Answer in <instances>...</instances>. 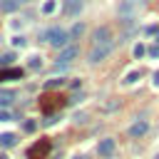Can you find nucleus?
Listing matches in <instances>:
<instances>
[{"label": "nucleus", "mask_w": 159, "mask_h": 159, "mask_svg": "<svg viewBox=\"0 0 159 159\" xmlns=\"http://www.w3.org/2000/svg\"><path fill=\"white\" fill-rule=\"evenodd\" d=\"M40 40H45V42H50L55 50H65L67 45H70V32L67 30H62V27H50V30H45V32H40Z\"/></svg>", "instance_id": "f257e3e1"}, {"label": "nucleus", "mask_w": 159, "mask_h": 159, "mask_svg": "<svg viewBox=\"0 0 159 159\" xmlns=\"http://www.w3.org/2000/svg\"><path fill=\"white\" fill-rule=\"evenodd\" d=\"M114 45H117V42H112V45H92V47H89V55H87V62H89V65H97V62L107 60V57L112 55Z\"/></svg>", "instance_id": "f03ea898"}, {"label": "nucleus", "mask_w": 159, "mask_h": 159, "mask_svg": "<svg viewBox=\"0 0 159 159\" xmlns=\"http://www.w3.org/2000/svg\"><path fill=\"white\" fill-rule=\"evenodd\" d=\"M50 149H52L50 139H40V142H35V144L27 149V159H47Z\"/></svg>", "instance_id": "7ed1b4c3"}, {"label": "nucleus", "mask_w": 159, "mask_h": 159, "mask_svg": "<svg viewBox=\"0 0 159 159\" xmlns=\"http://www.w3.org/2000/svg\"><path fill=\"white\" fill-rule=\"evenodd\" d=\"M142 5H144V0H119L117 12H119V17H134Z\"/></svg>", "instance_id": "20e7f679"}, {"label": "nucleus", "mask_w": 159, "mask_h": 159, "mask_svg": "<svg viewBox=\"0 0 159 159\" xmlns=\"http://www.w3.org/2000/svg\"><path fill=\"white\" fill-rule=\"evenodd\" d=\"M112 42H114L112 27H107V25L94 27V32H92V45H112Z\"/></svg>", "instance_id": "39448f33"}, {"label": "nucleus", "mask_w": 159, "mask_h": 159, "mask_svg": "<svg viewBox=\"0 0 159 159\" xmlns=\"http://www.w3.org/2000/svg\"><path fill=\"white\" fill-rule=\"evenodd\" d=\"M77 57H80V50H77L75 45H67L65 50H60V55H57V62H55V65H60V67H70Z\"/></svg>", "instance_id": "423d86ee"}, {"label": "nucleus", "mask_w": 159, "mask_h": 159, "mask_svg": "<svg viewBox=\"0 0 159 159\" xmlns=\"http://www.w3.org/2000/svg\"><path fill=\"white\" fill-rule=\"evenodd\" d=\"M114 149H117V142H114L112 137H104V139H99V144H97L99 159H109V157L114 154Z\"/></svg>", "instance_id": "0eeeda50"}, {"label": "nucleus", "mask_w": 159, "mask_h": 159, "mask_svg": "<svg viewBox=\"0 0 159 159\" xmlns=\"http://www.w3.org/2000/svg\"><path fill=\"white\" fill-rule=\"evenodd\" d=\"M62 12L67 17H77L82 12V0H62Z\"/></svg>", "instance_id": "6e6552de"}, {"label": "nucleus", "mask_w": 159, "mask_h": 159, "mask_svg": "<svg viewBox=\"0 0 159 159\" xmlns=\"http://www.w3.org/2000/svg\"><path fill=\"white\" fill-rule=\"evenodd\" d=\"M147 129H149V124H147V119H137L132 127H129V137H134V139H139V137H144L147 134Z\"/></svg>", "instance_id": "1a4fd4ad"}, {"label": "nucleus", "mask_w": 159, "mask_h": 159, "mask_svg": "<svg viewBox=\"0 0 159 159\" xmlns=\"http://www.w3.org/2000/svg\"><path fill=\"white\" fill-rule=\"evenodd\" d=\"M20 77H22V70H20V67L2 70V72H0V82H7V80H20Z\"/></svg>", "instance_id": "9d476101"}, {"label": "nucleus", "mask_w": 159, "mask_h": 159, "mask_svg": "<svg viewBox=\"0 0 159 159\" xmlns=\"http://www.w3.org/2000/svg\"><path fill=\"white\" fill-rule=\"evenodd\" d=\"M15 144H17V134H12V132H5V134H0V147L10 149V147H15Z\"/></svg>", "instance_id": "9b49d317"}, {"label": "nucleus", "mask_w": 159, "mask_h": 159, "mask_svg": "<svg viewBox=\"0 0 159 159\" xmlns=\"http://www.w3.org/2000/svg\"><path fill=\"white\" fill-rule=\"evenodd\" d=\"M139 80H142V70H132V72H127V75H124L122 84H127V87H129V84H134V82H139Z\"/></svg>", "instance_id": "f8f14e48"}, {"label": "nucleus", "mask_w": 159, "mask_h": 159, "mask_svg": "<svg viewBox=\"0 0 159 159\" xmlns=\"http://www.w3.org/2000/svg\"><path fill=\"white\" fill-rule=\"evenodd\" d=\"M0 7H2L5 12H15V10L20 7V0H2V2H0Z\"/></svg>", "instance_id": "ddd939ff"}, {"label": "nucleus", "mask_w": 159, "mask_h": 159, "mask_svg": "<svg viewBox=\"0 0 159 159\" xmlns=\"http://www.w3.org/2000/svg\"><path fill=\"white\" fill-rule=\"evenodd\" d=\"M27 67H30V70H40V67H42V57H40V55H30V57H27Z\"/></svg>", "instance_id": "4468645a"}, {"label": "nucleus", "mask_w": 159, "mask_h": 159, "mask_svg": "<svg viewBox=\"0 0 159 159\" xmlns=\"http://www.w3.org/2000/svg\"><path fill=\"white\" fill-rule=\"evenodd\" d=\"M57 10V0H45L42 2V15H52Z\"/></svg>", "instance_id": "2eb2a0df"}, {"label": "nucleus", "mask_w": 159, "mask_h": 159, "mask_svg": "<svg viewBox=\"0 0 159 159\" xmlns=\"http://www.w3.org/2000/svg\"><path fill=\"white\" fill-rule=\"evenodd\" d=\"M12 102H15V94H12V92H2V94H0V107H2V109L10 107Z\"/></svg>", "instance_id": "dca6fc26"}, {"label": "nucleus", "mask_w": 159, "mask_h": 159, "mask_svg": "<svg viewBox=\"0 0 159 159\" xmlns=\"http://www.w3.org/2000/svg\"><path fill=\"white\" fill-rule=\"evenodd\" d=\"M82 32H84V25H82V22H75V27L70 30V37H72V40H80Z\"/></svg>", "instance_id": "f3484780"}, {"label": "nucleus", "mask_w": 159, "mask_h": 159, "mask_svg": "<svg viewBox=\"0 0 159 159\" xmlns=\"http://www.w3.org/2000/svg\"><path fill=\"white\" fill-rule=\"evenodd\" d=\"M65 84V80L62 77H52V80H47L45 82V89H55V87H62Z\"/></svg>", "instance_id": "a211bd4d"}, {"label": "nucleus", "mask_w": 159, "mask_h": 159, "mask_svg": "<svg viewBox=\"0 0 159 159\" xmlns=\"http://www.w3.org/2000/svg\"><path fill=\"white\" fill-rule=\"evenodd\" d=\"M12 62H15V52H5V55H0V65H2V67L12 65Z\"/></svg>", "instance_id": "6ab92c4d"}, {"label": "nucleus", "mask_w": 159, "mask_h": 159, "mask_svg": "<svg viewBox=\"0 0 159 159\" xmlns=\"http://www.w3.org/2000/svg\"><path fill=\"white\" fill-rule=\"evenodd\" d=\"M144 32H147V35H152V37H157V42H159V25H147V27H144Z\"/></svg>", "instance_id": "aec40b11"}, {"label": "nucleus", "mask_w": 159, "mask_h": 159, "mask_svg": "<svg viewBox=\"0 0 159 159\" xmlns=\"http://www.w3.org/2000/svg\"><path fill=\"white\" fill-rule=\"evenodd\" d=\"M25 45H27V40H25L22 35H15V37H12V47H25Z\"/></svg>", "instance_id": "412c9836"}, {"label": "nucleus", "mask_w": 159, "mask_h": 159, "mask_svg": "<svg viewBox=\"0 0 159 159\" xmlns=\"http://www.w3.org/2000/svg\"><path fill=\"white\" fill-rule=\"evenodd\" d=\"M144 55H147V47H144L142 42H139V45H134V57L139 60V57H144Z\"/></svg>", "instance_id": "4be33fe9"}, {"label": "nucleus", "mask_w": 159, "mask_h": 159, "mask_svg": "<svg viewBox=\"0 0 159 159\" xmlns=\"http://www.w3.org/2000/svg\"><path fill=\"white\" fill-rule=\"evenodd\" d=\"M12 119V112L10 109H0V122H10Z\"/></svg>", "instance_id": "5701e85b"}, {"label": "nucleus", "mask_w": 159, "mask_h": 159, "mask_svg": "<svg viewBox=\"0 0 159 159\" xmlns=\"http://www.w3.org/2000/svg\"><path fill=\"white\" fill-rule=\"evenodd\" d=\"M147 55H149V57H159V42H157V45H152V47L147 50Z\"/></svg>", "instance_id": "b1692460"}, {"label": "nucleus", "mask_w": 159, "mask_h": 159, "mask_svg": "<svg viewBox=\"0 0 159 159\" xmlns=\"http://www.w3.org/2000/svg\"><path fill=\"white\" fill-rule=\"evenodd\" d=\"M72 119H75L77 124H82V122H87V114H84V112H77V114H75Z\"/></svg>", "instance_id": "393cba45"}, {"label": "nucleus", "mask_w": 159, "mask_h": 159, "mask_svg": "<svg viewBox=\"0 0 159 159\" xmlns=\"http://www.w3.org/2000/svg\"><path fill=\"white\" fill-rule=\"evenodd\" d=\"M35 127H37V122H32V119L25 122V132H35Z\"/></svg>", "instance_id": "a878e982"}, {"label": "nucleus", "mask_w": 159, "mask_h": 159, "mask_svg": "<svg viewBox=\"0 0 159 159\" xmlns=\"http://www.w3.org/2000/svg\"><path fill=\"white\" fill-rule=\"evenodd\" d=\"M55 122H57V114H47L45 117V124H55Z\"/></svg>", "instance_id": "bb28decb"}, {"label": "nucleus", "mask_w": 159, "mask_h": 159, "mask_svg": "<svg viewBox=\"0 0 159 159\" xmlns=\"http://www.w3.org/2000/svg\"><path fill=\"white\" fill-rule=\"evenodd\" d=\"M152 82H154V87H159V72H154V77H152Z\"/></svg>", "instance_id": "cd10ccee"}, {"label": "nucleus", "mask_w": 159, "mask_h": 159, "mask_svg": "<svg viewBox=\"0 0 159 159\" xmlns=\"http://www.w3.org/2000/svg\"><path fill=\"white\" fill-rule=\"evenodd\" d=\"M0 159H10V157H7V154H0Z\"/></svg>", "instance_id": "c85d7f7f"}, {"label": "nucleus", "mask_w": 159, "mask_h": 159, "mask_svg": "<svg viewBox=\"0 0 159 159\" xmlns=\"http://www.w3.org/2000/svg\"><path fill=\"white\" fill-rule=\"evenodd\" d=\"M20 2H32V0H20Z\"/></svg>", "instance_id": "c756f323"}, {"label": "nucleus", "mask_w": 159, "mask_h": 159, "mask_svg": "<svg viewBox=\"0 0 159 159\" xmlns=\"http://www.w3.org/2000/svg\"><path fill=\"white\" fill-rule=\"evenodd\" d=\"M154 159H159V154H157V157H154Z\"/></svg>", "instance_id": "7c9ffc66"}, {"label": "nucleus", "mask_w": 159, "mask_h": 159, "mask_svg": "<svg viewBox=\"0 0 159 159\" xmlns=\"http://www.w3.org/2000/svg\"><path fill=\"white\" fill-rule=\"evenodd\" d=\"M0 2H2V0H0Z\"/></svg>", "instance_id": "2f4dec72"}]
</instances>
